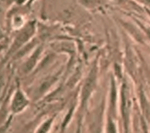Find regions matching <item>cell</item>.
I'll return each mask as SVG.
<instances>
[{
	"mask_svg": "<svg viewBox=\"0 0 150 133\" xmlns=\"http://www.w3.org/2000/svg\"><path fill=\"white\" fill-rule=\"evenodd\" d=\"M27 103V100L23 95L21 93H18L13 101V110L15 112L21 110L25 106Z\"/></svg>",
	"mask_w": 150,
	"mask_h": 133,
	"instance_id": "6da1fadb",
	"label": "cell"
},
{
	"mask_svg": "<svg viewBox=\"0 0 150 133\" xmlns=\"http://www.w3.org/2000/svg\"><path fill=\"white\" fill-rule=\"evenodd\" d=\"M49 126H50V122H46V123L45 124V125H44L43 127H42V128L39 130V131L38 133H45L46 132V131L48 130V129Z\"/></svg>",
	"mask_w": 150,
	"mask_h": 133,
	"instance_id": "7a4b0ae2",
	"label": "cell"
}]
</instances>
